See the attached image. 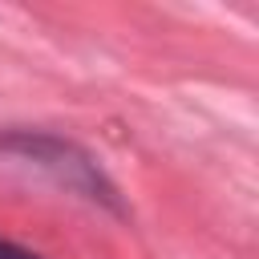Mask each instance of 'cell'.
Returning <instances> with one entry per match:
<instances>
[{"instance_id": "obj_1", "label": "cell", "mask_w": 259, "mask_h": 259, "mask_svg": "<svg viewBox=\"0 0 259 259\" xmlns=\"http://www.w3.org/2000/svg\"><path fill=\"white\" fill-rule=\"evenodd\" d=\"M0 259H40V255H32V251H24V247H16V243L0 239Z\"/></svg>"}]
</instances>
